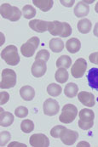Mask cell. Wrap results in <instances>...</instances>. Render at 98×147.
I'll return each instance as SVG.
<instances>
[{
	"label": "cell",
	"mask_w": 98,
	"mask_h": 147,
	"mask_svg": "<svg viewBox=\"0 0 98 147\" xmlns=\"http://www.w3.org/2000/svg\"><path fill=\"white\" fill-rule=\"evenodd\" d=\"M48 31L53 36H60L61 38H67L72 34V27L67 22L58 21H49Z\"/></svg>",
	"instance_id": "cell-1"
},
{
	"label": "cell",
	"mask_w": 98,
	"mask_h": 147,
	"mask_svg": "<svg viewBox=\"0 0 98 147\" xmlns=\"http://www.w3.org/2000/svg\"><path fill=\"white\" fill-rule=\"evenodd\" d=\"M0 15L3 18L10 21H19L21 17V11L19 8L9 3H3L0 8Z\"/></svg>",
	"instance_id": "cell-2"
},
{
	"label": "cell",
	"mask_w": 98,
	"mask_h": 147,
	"mask_svg": "<svg viewBox=\"0 0 98 147\" xmlns=\"http://www.w3.org/2000/svg\"><path fill=\"white\" fill-rule=\"evenodd\" d=\"M1 58L10 65H16L20 62L17 48L15 45L5 47L1 52Z\"/></svg>",
	"instance_id": "cell-3"
},
{
	"label": "cell",
	"mask_w": 98,
	"mask_h": 147,
	"mask_svg": "<svg viewBox=\"0 0 98 147\" xmlns=\"http://www.w3.org/2000/svg\"><path fill=\"white\" fill-rule=\"evenodd\" d=\"M77 115H78L77 107L73 104H67L62 108L61 114L59 117V120L60 122L65 124H69L74 121Z\"/></svg>",
	"instance_id": "cell-4"
},
{
	"label": "cell",
	"mask_w": 98,
	"mask_h": 147,
	"mask_svg": "<svg viewBox=\"0 0 98 147\" xmlns=\"http://www.w3.org/2000/svg\"><path fill=\"white\" fill-rule=\"evenodd\" d=\"M1 77L0 88L2 89L14 88L16 84V74L12 69H3L1 73Z\"/></svg>",
	"instance_id": "cell-5"
},
{
	"label": "cell",
	"mask_w": 98,
	"mask_h": 147,
	"mask_svg": "<svg viewBox=\"0 0 98 147\" xmlns=\"http://www.w3.org/2000/svg\"><path fill=\"white\" fill-rule=\"evenodd\" d=\"M40 40L38 37H33L28 39L20 47V53L25 57H32L35 54L37 48L39 46Z\"/></svg>",
	"instance_id": "cell-6"
},
{
	"label": "cell",
	"mask_w": 98,
	"mask_h": 147,
	"mask_svg": "<svg viewBox=\"0 0 98 147\" xmlns=\"http://www.w3.org/2000/svg\"><path fill=\"white\" fill-rule=\"evenodd\" d=\"M59 138L61 139V142L66 146H73L78 140V134L77 131L64 127L61 131Z\"/></svg>",
	"instance_id": "cell-7"
},
{
	"label": "cell",
	"mask_w": 98,
	"mask_h": 147,
	"mask_svg": "<svg viewBox=\"0 0 98 147\" xmlns=\"http://www.w3.org/2000/svg\"><path fill=\"white\" fill-rule=\"evenodd\" d=\"M87 63L84 58H78L71 67V74L75 78H81L86 71Z\"/></svg>",
	"instance_id": "cell-8"
},
{
	"label": "cell",
	"mask_w": 98,
	"mask_h": 147,
	"mask_svg": "<svg viewBox=\"0 0 98 147\" xmlns=\"http://www.w3.org/2000/svg\"><path fill=\"white\" fill-rule=\"evenodd\" d=\"M60 110L59 103L53 99H47L43 105L44 113L49 117H53L58 113Z\"/></svg>",
	"instance_id": "cell-9"
},
{
	"label": "cell",
	"mask_w": 98,
	"mask_h": 147,
	"mask_svg": "<svg viewBox=\"0 0 98 147\" xmlns=\"http://www.w3.org/2000/svg\"><path fill=\"white\" fill-rule=\"evenodd\" d=\"M30 145L33 147H48L50 146L49 138L43 134H35L30 137Z\"/></svg>",
	"instance_id": "cell-10"
},
{
	"label": "cell",
	"mask_w": 98,
	"mask_h": 147,
	"mask_svg": "<svg viewBox=\"0 0 98 147\" xmlns=\"http://www.w3.org/2000/svg\"><path fill=\"white\" fill-rule=\"evenodd\" d=\"M47 71L46 62L41 60H37L32 65V74L34 78H41L43 77Z\"/></svg>",
	"instance_id": "cell-11"
},
{
	"label": "cell",
	"mask_w": 98,
	"mask_h": 147,
	"mask_svg": "<svg viewBox=\"0 0 98 147\" xmlns=\"http://www.w3.org/2000/svg\"><path fill=\"white\" fill-rule=\"evenodd\" d=\"M78 100L81 102V104H83L87 107H92L96 104L95 96L93 94H91L90 92L82 91V92L78 93Z\"/></svg>",
	"instance_id": "cell-12"
},
{
	"label": "cell",
	"mask_w": 98,
	"mask_h": 147,
	"mask_svg": "<svg viewBox=\"0 0 98 147\" xmlns=\"http://www.w3.org/2000/svg\"><path fill=\"white\" fill-rule=\"evenodd\" d=\"M48 23L49 21H43V20H32L29 22V26L32 30L39 32V33H43L46 31H48Z\"/></svg>",
	"instance_id": "cell-13"
},
{
	"label": "cell",
	"mask_w": 98,
	"mask_h": 147,
	"mask_svg": "<svg viewBox=\"0 0 98 147\" xmlns=\"http://www.w3.org/2000/svg\"><path fill=\"white\" fill-rule=\"evenodd\" d=\"M74 15L78 18L85 17L90 13V6L89 4L85 3L84 1H80L74 7Z\"/></svg>",
	"instance_id": "cell-14"
},
{
	"label": "cell",
	"mask_w": 98,
	"mask_h": 147,
	"mask_svg": "<svg viewBox=\"0 0 98 147\" xmlns=\"http://www.w3.org/2000/svg\"><path fill=\"white\" fill-rule=\"evenodd\" d=\"M88 84L91 88L98 91V68H91L87 74Z\"/></svg>",
	"instance_id": "cell-15"
},
{
	"label": "cell",
	"mask_w": 98,
	"mask_h": 147,
	"mask_svg": "<svg viewBox=\"0 0 98 147\" xmlns=\"http://www.w3.org/2000/svg\"><path fill=\"white\" fill-rule=\"evenodd\" d=\"M20 95L24 100L31 101L35 96V90L33 87L26 85L20 89Z\"/></svg>",
	"instance_id": "cell-16"
},
{
	"label": "cell",
	"mask_w": 98,
	"mask_h": 147,
	"mask_svg": "<svg viewBox=\"0 0 98 147\" xmlns=\"http://www.w3.org/2000/svg\"><path fill=\"white\" fill-rule=\"evenodd\" d=\"M14 115L10 112L4 111L3 108H1V114H0V125L2 127L10 126L14 122Z\"/></svg>",
	"instance_id": "cell-17"
},
{
	"label": "cell",
	"mask_w": 98,
	"mask_h": 147,
	"mask_svg": "<svg viewBox=\"0 0 98 147\" xmlns=\"http://www.w3.org/2000/svg\"><path fill=\"white\" fill-rule=\"evenodd\" d=\"M81 48V42L78 38H72L66 42V49L71 54H75L80 50Z\"/></svg>",
	"instance_id": "cell-18"
},
{
	"label": "cell",
	"mask_w": 98,
	"mask_h": 147,
	"mask_svg": "<svg viewBox=\"0 0 98 147\" xmlns=\"http://www.w3.org/2000/svg\"><path fill=\"white\" fill-rule=\"evenodd\" d=\"M33 3L37 6L40 10L44 12H47L52 9L54 1L53 0H33Z\"/></svg>",
	"instance_id": "cell-19"
},
{
	"label": "cell",
	"mask_w": 98,
	"mask_h": 147,
	"mask_svg": "<svg viewBox=\"0 0 98 147\" xmlns=\"http://www.w3.org/2000/svg\"><path fill=\"white\" fill-rule=\"evenodd\" d=\"M78 30L79 32L83 33V34H87L91 32V26H92V23L89 19H82L79 20L78 22Z\"/></svg>",
	"instance_id": "cell-20"
},
{
	"label": "cell",
	"mask_w": 98,
	"mask_h": 147,
	"mask_svg": "<svg viewBox=\"0 0 98 147\" xmlns=\"http://www.w3.org/2000/svg\"><path fill=\"white\" fill-rule=\"evenodd\" d=\"M79 120L84 122H94L95 113L92 110L90 109H82L78 113Z\"/></svg>",
	"instance_id": "cell-21"
},
{
	"label": "cell",
	"mask_w": 98,
	"mask_h": 147,
	"mask_svg": "<svg viewBox=\"0 0 98 147\" xmlns=\"http://www.w3.org/2000/svg\"><path fill=\"white\" fill-rule=\"evenodd\" d=\"M49 46L54 53H60L64 49V42L61 38H51L49 42Z\"/></svg>",
	"instance_id": "cell-22"
},
{
	"label": "cell",
	"mask_w": 98,
	"mask_h": 147,
	"mask_svg": "<svg viewBox=\"0 0 98 147\" xmlns=\"http://www.w3.org/2000/svg\"><path fill=\"white\" fill-rule=\"evenodd\" d=\"M78 85L74 83H70L67 84L64 88V94L68 98H74L78 94Z\"/></svg>",
	"instance_id": "cell-23"
},
{
	"label": "cell",
	"mask_w": 98,
	"mask_h": 147,
	"mask_svg": "<svg viewBox=\"0 0 98 147\" xmlns=\"http://www.w3.org/2000/svg\"><path fill=\"white\" fill-rule=\"evenodd\" d=\"M68 77H69V74H68L67 69H65V68H59L55 74L56 80L60 84L66 83L68 80Z\"/></svg>",
	"instance_id": "cell-24"
},
{
	"label": "cell",
	"mask_w": 98,
	"mask_h": 147,
	"mask_svg": "<svg viewBox=\"0 0 98 147\" xmlns=\"http://www.w3.org/2000/svg\"><path fill=\"white\" fill-rule=\"evenodd\" d=\"M72 65V60L68 55H61L56 61V66L59 68H65L67 69Z\"/></svg>",
	"instance_id": "cell-25"
},
{
	"label": "cell",
	"mask_w": 98,
	"mask_h": 147,
	"mask_svg": "<svg viewBox=\"0 0 98 147\" xmlns=\"http://www.w3.org/2000/svg\"><path fill=\"white\" fill-rule=\"evenodd\" d=\"M62 92L61 87L56 84H50L47 87V93L53 96V97H57Z\"/></svg>",
	"instance_id": "cell-26"
},
{
	"label": "cell",
	"mask_w": 98,
	"mask_h": 147,
	"mask_svg": "<svg viewBox=\"0 0 98 147\" xmlns=\"http://www.w3.org/2000/svg\"><path fill=\"white\" fill-rule=\"evenodd\" d=\"M22 14L26 19H32L36 16V9L34 7L27 4L22 9Z\"/></svg>",
	"instance_id": "cell-27"
},
{
	"label": "cell",
	"mask_w": 98,
	"mask_h": 147,
	"mask_svg": "<svg viewBox=\"0 0 98 147\" xmlns=\"http://www.w3.org/2000/svg\"><path fill=\"white\" fill-rule=\"evenodd\" d=\"M20 129H21L22 132H24L26 134H29L34 129V123L30 119H26V120L21 122Z\"/></svg>",
	"instance_id": "cell-28"
},
{
	"label": "cell",
	"mask_w": 98,
	"mask_h": 147,
	"mask_svg": "<svg viewBox=\"0 0 98 147\" xmlns=\"http://www.w3.org/2000/svg\"><path fill=\"white\" fill-rule=\"evenodd\" d=\"M11 139V134L10 132L8 131H3V132H1L0 134V146H4L7 145V143Z\"/></svg>",
	"instance_id": "cell-29"
},
{
	"label": "cell",
	"mask_w": 98,
	"mask_h": 147,
	"mask_svg": "<svg viewBox=\"0 0 98 147\" xmlns=\"http://www.w3.org/2000/svg\"><path fill=\"white\" fill-rule=\"evenodd\" d=\"M49 58H50V53L48 50L46 49H42L39 51L37 53V55L35 57V61L37 60H41V61H44L45 62H47L49 61Z\"/></svg>",
	"instance_id": "cell-30"
},
{
	"label": "cell",
	"mask_w": 98,
	"mask_h": 147,
	"mask_svg": "<svg viewBox=\"0 0 98 147\" xmlns=\"http://www.w3.org/2000/svg\"><path fill=\"white\" fill-rule=\"evenodd\" d=\"M15 115L19 118H24L28 115V110L25 106H19L16 109Z\"/></svg>",
	"instance_id": "cell-31"
},
{
	"label": "cell",
	"mask_w": 98,
	"mask_h": 147,
	"mask_svg": "<svg viewBox=\"0 0 98 147\" xmlns=\"http://www.w3.org/2000/svg\"><path fill=\"white\" fill-rule=\"evenodd\" d=\"M65 127L61 126V125H57V126H55L51 130H50V135L55 138V139H57L60 136V134H61V131Z\"/></svg>",
	"instance_id": "cell-32"
},
{
	"label": "cell",
	"mask_w": 98,
	"mask_h": 147,
	"mask_svg": "<svg viewBox=\"0 0 98 147\" xmlns=\"http://www.w3.org/2000/svg\"><path fill=\"white\" fill-rule=\"evenodd\" d=\"M93 125H94V122H84V121H81V120L78 121V127L81 129H84V130L91 129L93 127Z\"/></svg>",
	"instance_id": "cell-33"
},
{
	"label": "cell",
	"mask_w": 98,
	"mask_h": 147,
	"mask_svg": "<svg viewBox=\"0 0 98 147\" xmlns=\"http://www.w3.org/2000/svg\"><path fill=\"white\" fill-rule=\"evenodd\" d=\"M10 100V94L7 92L2 91L0 93V105H3L6 104Z\"/></svg>",
	"instance_id": "cell-34"
},
{
	"label": "cell",
	"mask_w": 98,
	"mask_h": 147,
	"mask_svg": "<svg viewBox=\"0 0 98 147\" xmlns=\"http://www.w3.org/2000/svg\"><path fill=\"white\" fill-rule=\"evenodd\" d=\"M89 60L91 63L98 65V52H95L89 56Z\"/></svg>",
	"instance_id": "cell-35"
},
{
	"label": "cell",
	"mask_w": 98,
	"mask_h": 147,
	"mask_svg": "<svg viewBox=\"0 0 98 147\" xmlns=\"http://www.w3.org/2000/svg\"><path fill=\"white\" fill-rule=\"evenodd\" d=\"M74 0H69V1H67V0H61V3L63 5V6H65V7H67V8H70V7H72L74 4Z\"/></svg>",
	"instance_id": "cell-36"
},
{
	"label": "cell",
	"mask_w": 98,
	"mask_h": 147,
	"mask_svg": "<svg viewBox=\"0 0 98 147\" xmlns=\"http://www.w3.org/2000/svg\"><path fill=\"white\" fill-rule=\"evenodd\" d=\"M9 146L12 147V146H24L27 147V146L25 144H20V143H18V142H12L9 145Z\"/></svg>",
	"instance_id": "cell-37"
},
{
	"label": "cell",
	"mask_w": 98,
	"mask_h": 147,
	"mask_svg": "<svg viewBox=\"0 0 98 147\" xmlns=\"http://www.w3.org/2000/svg\"><path fill=\"white\" fill-rule=\"evenodd\" d=\"M77 146H78V147H80V146L89 147V146H90V144H88V143H87V142H85V141H81L80 143H78Z\"/></svg>",
	"instance_id": "cell-38"
},
{
	"label": "cell",
	"mask_w": 98,
	"mask_h": 147,
	"mask_svg": "<svg viewBox=\"0 0 98 147\" xmlns=\"http://www.w3.org/2000/svg\"><path fill=\"white\" fill-rule=\"evenodd\" d=\"M93 33L96 37H98V22L95 25V27H94V30H93Z\"/></svg>",
	"instance_id": "cell-39"
},
{
	"label": "cell",
	"mask_w": 98,
	"mask_h": 147,
	"mask_svg": "<svg viewBox=\"0 0 98 147\" xmlns=\"http://www.w3.org/2000/svg\"><path fill=\"white\" fill-rule=\"evenodd\" d=\"M1 45H3V43H4V36H3V34L1 32Z\"/></svg>",
	"instance_id": "cell-40"
},
{
	"label": "cell",
	"mask_w": 98,
	"mask_h": 147,
	"mask_svg": "<svg viewBox=\"0 0 98 147\" xmlns=\"http://www.w3.org/2000/svg\"><path fill=\"white\" fill-rule=\"evenodd\" d=\"M85 3H87V4H90V3H94V0H91V1H87V0H84V1Z\"/></svg>",
	"instance_id": "cell-41"
},
{
	"label": "cell",
	"mask_w": 98,
	"mask_h": 147,
	"mask_svg": "<svg viewBox=\"0 0 98 147\" xmlns=\"http://www.w3.org/2000/svg\"><path fill=\"white\" fill-rule=\"evenodd\" d=\"M95 10H96V12H97V13H98V2L97 3L96 6H95Z\"/></svg>",
	"instance_id": "cell-42"
}]
</instances>
